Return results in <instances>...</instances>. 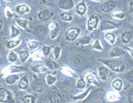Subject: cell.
Listing matches in <instances>:
<instances>
[{
  "mask_svg": "<svg viewBox=\"0 0 133 103\" xmlns=\"http://www.w3.org/2000/svg\"><path fill=\"white\" fill-rule=\"evenodd\" d=\"M104 64L107 65L108 67L113 69L115 72L120 73L123 72L125 69V64L122 61H119L117 60H108V61H104Z\"/></svg>",
  "mask_w": 133,
  "mask_h": 103,
  "instance_id": "cell-1",
  "label": "cell"
},
{
  "mask_svg": "<svg viewBox=\"0 0 133 103\" xmlns=\"http://www.w3.org/2000/svg\"><path fill=\"white\" fill-rule=\"evenodd\" d=\"M0 102H14L12 93L3 88H0Z\"/></svg>",
  "mask_w": 133,
  "mask_h": 103,
  "instance_id": "cell-2",
  "label": "cell"
},
{
  "mask_svg": "<svg viewBox=\"0 0 133 103\" xmlns=\"http://www.w3.org/2000/svg\"><path fill=\"white\" fill-rule=\"evenodd\" d=\"M81 33V29L77 27L69 28L66 32H65V39L69 41H72L75 40L78 36V34Z\"/></svg>",
  "mask_w": 133,
  "mask_h": 103,
  "instance_id": "cell-3",
  "label": "cell"
},
{
  "mask_svg": "<svg viewBox=\"0 0 133 103\" xmlns=\"http://www.w3.org/2000/svg\"><path fill=\"white\" fill-rule=\"evenodd\" d=\"M117 5V3L116 2L113 1V0H110V1H108L105 3H103V5H102L101 6V11L102 12H105V13H108V12H110L111 11L114 7H116Z\"/></svg>",
  "mask_w": 133,
  "mask_h": 103,
  "instance_id": "cell-4",
  "label": "cell"
},
{
  "mask_svg": "<svg viewBox=\"0 0 133 103\" xmlns=\"http://www.w3.org/2000/svg\"><path fill=\"white\" fill-rule=\"evenodd\" d=\"M98 21H99V19H98V17L96 15H95V14H92L91 16L89 17L88 22H87L88 29L90 31H92V30L95 29L97 27V26H98Z\"/></svg>",
  "mask_w": 133,
  "mask_h": 103,
  "instance_id": "cell-5",
  "label": "cell"
},
{
  "mask_svg": "<svg viewBox=\"0 0 133 103\" xmlns=\"http://www.w3.org/2000/svg\"><path fill=\"white\" fill-rule=\"evenodd\" d=\"M53 17V12L50 10H42L38 13V18L42 21H47Z\"/></svg>",
  "mask_w": 133,
  "mask_h": 103,
  "instance_id": "cell-6",
  "label": "cell"
},
{
  "mask_svg": "<svg viewBox=\"0 0 133 103\" xmlns=\"http://www.w3.org/2000/svg\"><path fill=\"white\" fill-rule=\"evenodd\" d=\"M58 6L63 10H70L74 7L73 0H59Z\"/></svg>",
  "mask_w": 133,
  "mask_h": 103,
  "instance_id": "cell-7",
  "label": "cell"
},
{
  "mask_svg": "<svg viewBox=\"0 0 133 103\" xmlns=\"http://www.w3.org/2000/svg\"><path fill=\"white\" fill-rule=\"evenodd\" d=\"M49 102H63V96L57 93V92H52L49 95Z\"/></svg>",
  "mask_w": 133,
  "mask_h": 103,
  "instance_id": "cell-8",
  "label": "cell"
},
{
  "mask_svg": "<svg viewBox=\"0 0 133 103\" xmlns=\"http://www.w3.org/2000/svg\"><path fill=\"white\" fill-rule=\"evenodd\" d=\"M118 28L117 25L111 21L105 20L103 21L101 24V30H111V29H117Z\"/></svg>",
  "mask_w": 133,
  "mask_h": 103,
  "instance_id": "cell-9",
  "label": "cell"
},
{
  "mask_svg": "<svg viewBox=\"0 0 133 103\" xmlns=\"http://www.w3.org/2000/svg\"><path fill=\"white\" fill-rule=\"evenodd\" d=\"M15 11L17 14H27L30 11V8L26 5L21 4V5H18L15 7Z\"/></svg>",
  "mask_w": 133,
  "mask_h": 103,
  "instance_id": "cell-10",
  "label": "cell"
},
{
  "mask_svg": "<svg viewBox=\"0 0 133 103\" xmlns=\"http://www.w3.org/2000/svg\"><path fill=\"white\" fill-rule=\"evenodd\" d=\"M108 70L105 67H100L98 69V75L99 78L102 81H107L108 79Z\"/></svg>",
  "mask_w": 133,
  "mask_h": 103,
  "instance_id": "cell-11",
  "label": "cell"
},
{
  "mask_svg": "<svg viewBox=\"0 0 133 103\" xmlns=\"http://www.w3.org/2000/svg\"><path fill=\"white\" fill-rule=\"evenodd\" d=\"M29 80L26 76H23L21 79L20 82L18 84V88L21 90H25L28 88Z\"/></svg>",
  "mask_w": 133,
  "mask_h": 103,
  "instance_id": "cell-12",
  "label": "cell"
},
{
  "mask_svg": "<svg viewBox=\"0 0 133 103\" xmlns=\"http://www.w3.org/2000/svg\"><path fill=\"white\" fill-rule=\"evenodd\" d=\"M76 11H77V13L79 14V15H81V16L84 15V14H85L86 11H87V6H86V5L84 4V2L79 3L77 5Z\"/></svg>",
  "mask_w": 133,
  "mask_h": 103,
  "instance_id": "cell-13",
  "label": "cell"
},
{
  "mask_svg": "<svg viewBox=\"0 0 133 103\" xmlns=\"http://www.w3.org/2000/svg\"><path fill=\"white\" fill-rule=\"evenodd\" d=\"M111 85L114 89L119 91L122 90V88H123V81L119 78H116L112 82Z\"/></svg>",
  "mask_w": 133,
  "mask_h": 103,
  "instance_id": "cell-14",
  "label": "cell"
},
{
  "mask_svg": "<svg viewBox=\"0 0 133 103\" xmlns=\"http://www.w3.org/2000/svg\"><path fill=\"white\" fill-rule=\"evenodd\" d=\"M132 34L129 31H125L123 34H122V37H121L122 41L124 43H128L132 40Z\"/></svg>",
  "mask_w": 133,
  "mask_h": 103,
  "instance_id": "cell-15",
  "label": "cell"
},
{
  "mask_svg": "<svg viewBox=\"0 0 133 103\" xmlns=\"http://www.w3.org/2000/svg\"><path fill=\"white\" fill-rule=\"evenodd\" d=\"M19 79V76L17 75H10L6 77L5 78V82L8 84H13Z\"/></svg>",
  "mask_w": 133,
  "mask_h": 103,
  "instance_id": "cell-16",
  "label": "cell"
},
{
  "mask_svg": "<svg viewBox=\"0 0 133 103\" xmlns=\"http://www.w3.org/2000/svg\"><path fill=\"white\" fill-rule=\"evenodd\" d=\"M23 102L26 103H34L35 102L36 99H35V97L33 95H25L24 96H23V99H22Z\"/></svg>",
  "mask_w": 133,
  "mask_h": 103,
  "instance_id": "cell-17",
  "label": "cell"
},
{
  "mask_svg": "<svg viewBox=\"0 0 133 103\" xmlns=\"http://www.w3.org/2000/svg\"><path fill=\"white\" fill-rule=\"evenodd\" d=\"M124 54V52L123 51V49L116 47L114 48L111 52V57H117V56H121Z\"/></svg>",
  "mask_w": 133,
  "mask_h": 103,
  "instance_id": "cell-18",
  "label": "cell"
},
{
  "mask_svg": "<svg viewBox=\"0 0 133 103\" xmlns=\"http://www.w3.org/2000/svg\"><path fill=\"white\" fill-rule=\"evenodd\" d=\"M46 65L47 67H48L50 69L54 70V69H58L59 67V65L58 64H56V62L52 61V60H48L46 61Z\"/></svg>",
  "mask_w": 133,
  "mask_h": 103,
  "instance_id": "cell-19",
  "label": "cell"
},
{
  "mask_svg": "<svg viewBox=\"0 0 133 103\" xmlns=\"http://www.w3.org/2000/svg\"><path fill=\"white\" fill-rule=\"evenodd\" d=\"M20 43H21V41H20V40H17V41H8L7 43H6V46H7L8 49H11L17 46L20 44Z\"/></svg>",
  "mask_w": 133,
  "mask_h": 103,
  "instance_id": "cell-20",
  "label": "cell"
},
{
  "mask_svg": "<svg viewBox=\"0 0 133 103\" xmlns=\"http://www.w3.org/2000/svg\"><path fill=\"white\" fill-rule=\"evenodd\" d=\"M59 31H60V28H59V26H58V24H57L56 27L54 28H53V30H52V31H51V32H50V39H54L56 36L58 35L59 32Z\"/></svg>",
  "mask_w": 133,
  "mask_h": 103,
  "instance_id": "cell-21",
  "label": "cell"
},
{
  "mask_svg": "<svg viewBox=\"0 0 133 103\" xmlns=\"http://www.w3.org/2000/svg\"><path fill=\"white\" fill-rule=\"evenodd\" d=\"M20 34H21V31L17 28L12 25L11 27V37L14 38L15 37L18 36Z\"/></svg>",
  "mask_w": 133,
  "mask_h": 103,
  "instance_id": "cell-22",
  "label": "cell"
},
{
  "mask_svg": "<svg viewBox=\"0 0 133 103\" xmlns=\"http://www.w3.org/2000/svg\"><path fill=\"white\" fill-rule=\"evenodd\" d=\"M105 38L110 42V43L111 44H114V42H115V40H116V36L114 35L112 33H107L105 34Z\"/></svg>",
  "mask_w": 133,
  "mask_h": 103,
  "instance_id": "cell-23",
  "label": "cell"
},
{
  "mask_svg": "<svg viewBox=\"0 0 133 103\" xmlns=\"http://www.w3.org/2000/svg\"><path fill=\"white\" fill-rule=\"evenodd\" d=\"M32 70L35 72V73H44L46 71V68L42 66V65H37V66H35L33 68H32Z\"/></svg>",
  "mask_w": 133,
  "mask_h": 103,
  "instance_id": "cell-24",
  "label": "cell"
},
{
  "mask_svg": "<svg viewBox=\"0 0 133 103\" xmlns=\"http://www.w3.org/2000/svg\"><path fill=\"white\" fill-rule=\"evenodd\" d=\"M19 57L23 62H24L29 57V53L26 51H21L19 52Z\"/></svg>",
  "mask_w": 133,
  "mask_h": 103,
  "instance_id": "cell-25",
  "label": "cell"
},
{
  "mask_svg": "<svg viewBox=\"0 0 133 103\" xmlns=\"http://www.w3.org/2000/svg\"><path fill=\"white\" fill-rule=\"evenodd\" d=\"M60 17L61 19L64 21H71L72 20L73 17L71 16L69 14H67V13H63V14H60Z\"/></svg>",
  "mask_w": 133,
  "mask_h": 103,
  "instance_id": "cell-26",
  "label": "cell"
},
{
  "mask_svg": "<svg viewBox=\"0 0 133 103\" xmlns=\"http://www.w3.org/2000/svg\"><path fill=\"white\" fill-rule=\"evenodd\" d=\"M113 17H116L117 19H119V20H123L126 17V14L123 12H120V11H117V12H115L113 14Z\"/></svg>",
  "mask_w": 133,
  "mask_h": 103,
  "instance_id": "cell-27",
  "label": "cell"
},
{
  "mask_svg": "<svg viewBox=\"0 0 133 103\" xmlns=\"http://www.w3.org/2000/svg\"><path fill=\"white\" fill-rule=\"evenodd\" d=\"M46 80H47V83H48V85H52L54 83L56 82V78L55 77L51 76V75H48L46 76Z\"/></svg>",
  "mask_w": 133,
  "mask_h": 103,
  "instance_id": "cell-28",
  "label": "cell"
},
{
  "mask_svg": "<svg viewBox=\"0 0 133 103\" xmlns=\"http://www.w3.org/2000/svg\"><path fill=\"white\" fill-rule=\"evenodd\" d=\"M8 61H9L14 62L17 60V55L14 53V52L11 51V52H9V54H8Z\"/></svg>",
  "mask_w": 133,
  "mask_h": 103,
  "instance_id": "cell-29",
  "label": "cell"
},
{
  "mask_svg": "<svg viewBox=\"0 0 133 103\" xmlns=\"http://www.w3.org/2000/svg\"><path fill=\"white\" fill-rule=\"evenodd\" d=\"M17 24L21 26V28H26L27 27V21L26 20H23V19H19L17 20Z\"/></svg>",
  "mask_w": 133,
  "mask_h": 103,
  "instance_id": "cell-30",
  "label": "cell"
},
{
  "mask_svg": "<svg viewBox=\"0 0 133 103\" xmlns=\"http://www.w3.org/2000/svg\"><path fill=\"white\" fill-rule=\"evenodd\" d=\"M23 70V67H18V66H12L10 67V71L11 73H18Z\"/></svg>",
  "mask_w": 133,
  "mask_h": 103,
  "instance_id": "cell-31",
  "label": "cell"
},
{
  "mask_svg": "<svg viewBox=\"0 0 133 103\" xmlns=\"http://www.w3.org/2000/svg\"><path fill=\"white\" fill-rule=\"evenodd\" d=\"M39 43L35 41H28V46L30 49H35L38 46Z\"/></svg>",
  "mask_w": 133,
  "mask_h": 103,
  "instance_id": "cell-32",
  "label": "cell"
},
{
  "mask_svg": "<svg viewBox=\"0 0 133 103\" xmlns=\"http://www.w3.org/2000/svg\"><path fill=\"white\" fill-rule=\"evenodd\" d=\"M90 42V37H88V36H86V37H82L81 40H80V43L83 45H85V44H87Z\"/></svg>",
  "mask_w": 133,
  "mask_h": 103,
  "instance_id": "cell-33",
  "label": "cell"
},
{
  "mask_svg": "<svg viewBox=\"0 0 133 103\" xmlns=\"http://www.w3.org/2000/svg\"><path fill=\"white\" fill-rule=\"evenodd\" d=\"M60 52H61V49L59 48V46H56L54 48V54L55 55V58H56V59H58L59 58Z\"/></svg>",
  "mask_w": 133,
  "mask_h": 103,
  "instance_id": "cell-34",
  "label": "cell"
},
{
  "mask_svg": "<svg viewBox=\"0 0 133 103\" xmlns=\"http://www.w3.org/2000/svg\"><path fill=\"white\" fill-rule=\"evenodd\" d=\"M42 2L48 6H54L55 0H42Z\"/></svg>",
  "mask_w": 133,
  "mask_h": 103,
  "instance_id": "cell-35",
  "label": "cell"
},
{
  "mask_svg": "<svg viewBox=\"0 0 133 103\" xmlns=\"http://www.w3.org/2000/svg\"><path fill=\"white\" fill-rule=\"evenodd\" d=\"M93 47H94V49H97V50H102L103 49L102 47L101 46V45H100V42H99L98 40L95 41L94 44H93Z\"/></svg>",
  "mask_w": 133,
  "mask_h": 103,
  "instance_id": "cell-36",
  "label": "cell"
},
{
  "mask_svg": "<svg viewBox=\"0 0 133 103\" xmlns=\"http://www.w3.org/2000/svg\"><path fill=\"white\" fill-rule=\"evenodd\" d=\"M42 51H43L44 55H46V56H48V55H49L50 52V48L49 46H44L43 47V49H42Z\"/></svg>",
  "mask_w": 133,
  "mask_h": 103,
  "instance_id": "cell-37",
  "label": "cell"
},
{
  "mask_svg": "<svg viewBox=\"0 0 133 103\" xmlns=\"http://www.w3.org/2000/svg\"><path fill=\"white\" fill-rule=\"evenodd\" d=\"M127 79L130 83L133 84V70L129 71L127 74Z\"/></svg>",
  "mask_w": 133,
  "mask_h": 103,
  "instance_id": "cell-38",
  "label": "cell"
},
{
  "mask_svg": "<svg viewBox=\"0 0 133 103\" xmlns=\"http://www.w3.org/2000/svg\"><path fill=\"white\" fill-rule=\"evenodd\" d=\"M74 61L77 64H81L83 63V59L80 56H75L74 58Z\"/></svg>",
  "mask_w": 133,
  "mask_h": 103,
  "instance_id": "cell-39",
  "label": "cell"
},
{
  "mask_svg": "<svg viewBox=\"0 0 133 103\" xmlns=\"http://www.w3.org/2000/svg\"><path fill=\"white\" fill-rule=\"evenodd\" d=\"M90 89H88L87 91H86V92L83 93H82L81 95H80V96H75V97H74V99H84V97L87 94V93L90 91Z\"/></svg>",
  "mask_w": 133,
  "mask_h": 103,
  "instance_id": "cell-40",
  "label": "cell"
},
{
  "mask_svg": "<svg viewBox=\"0 0 133 103\" xmlns=\"http://www.w3.org/2000/svg\"><path fill=\"white\" fill-rule=\"evenodd\" d=\"M85 82H84L83 79H80L78 82H77V87L79 88H84L85 87Z\"/></svg>",
  "mask_w": 133,
  "mask_h": 103,
  "instance_id": "cell-41",
  "label": "cell"
},
{
  "mask_svg": "<svg viewBox=\"0 0 133 103\" xmlns=\"http://www.w3.org/2000/svg\"><path fill=\"white\" fill-rule=\"evenodd\" d=\"M87 81L90 83H94V84H96V82H95V80L93 78V76H92L91 74H89L88 76H87Z\"/></svg>",
  "mask_w": 133,
  "mask_h": 103,
  "instance_id": "cell-42",
  "label": "cell"
},
{
  "mask_svg": "<svg viewBox=\"0 0 133 103\" xmlns=\"http://www.w3.org/2000/svg\"><path fill=\"white\" fill-rule=\"evenodd\" d=\"M128 98H129V101L130 102L133 103V89L130 90V92L129 93V96H128Z\"/></svg>",
  "mask_w": 133,
  "mask_h": 103,
  "instance_id": "cell-43",
  "label": "cell"
},
{
  "mask_svg": "<svg viewBox=\"0 0 133 103\" xmlns=\"http://www.w3.org/2000/svg\"><path fill=\"white\" fill-rule=\"evenodd\" d=\"M13 16H14L13 13L9 10V8H7V10H6V17L8 18H11V17H13Z\"/></svg>",
  "mask_w": 133,
  "mask_h": 103,
  "instance_id": "cell-44",
  "label": "cell"
},
{
  "mask_svg": "<svg viewBox=\"0 0 133 103\" xmlns=\"http://www.w3.org/2000/svg\"><path fill=\"white\" fill-rule=\"evenodd\" d=\"M126 49H127V50H129V52H130V54H131V55H132V57H133V49L129 48V47H128V48H126Z\"/></svg>",
  "mask_w": 133,
  "mask_h": 103,
  "instance_id": "cell-45",
  "label": "cell"
},
{
  "mask_svg": "<svg viewBox=\"0 0 133 103\" xmlns=\"http://www.w3.org/2000/svg\"><path fill=\"white\" fill-rule=\"evenodd\" d=\"M130 9H131L132 11H133V1L130 2Z\"/></svg>",
  "mask_w": 133,
  "mask_h": 103,
  "instance_id": "cell-46",
  "label": "cell"
},
{
  "mask_svg": "<svg viewBox=\"0 0 133 103\" xmlns=\"http://www.w3.org/2000/svg\"><path fill=\"white\" fill-rule=\"evenodd\" d=\"M2 20L0 18V30L2 29Z\"/></svg>",
  "mask_w": 133,
  "mask_h": 103,
  "instance_id": "cell-47",
  "label": "cell"
},
{
  "mask_svg": "<svg viewBox=\"0 0 133 103\" xmlns=\"http://www.w3.org/2000/svg\"><path fill=\"white\" fill-rule=\"evenodd\" d=\"M131 22H132L133 23V18H132V19H131Z\"/></svg>",
  "mask_w": 133,
  "mask_h": 103,
  "instance_id": "cell-48",
  "label": "cell"
},
{
  "mask_svg": "<svg viewBox=\"0 0 133 103\" xmlns=\"http://www.w3.org/2000/svg\"><path fill=\"white\" fill-rule=\"evenodd\" d=\"M2 64V59L0 58V64Z\"/></svg>",
  "mask_w": 133,
  "mask_h": 103,
  "instance_id": "cell-49",
  "label": "cell"
},
{
  "mask_svg": "<svg viewBox=\"0 0 133 103\" xmlns=\"http://www.w3.org/2000/svg\"><path fill=\"white\" fill-rule=\"evenodd\" d=\"M95 1H99V0H95Z\"/></svg>",
  "mask_w": 133,
  "mask_h": 103,
  "instance_id": "cell-50",
  "label": "cell"
}]
</instances>
